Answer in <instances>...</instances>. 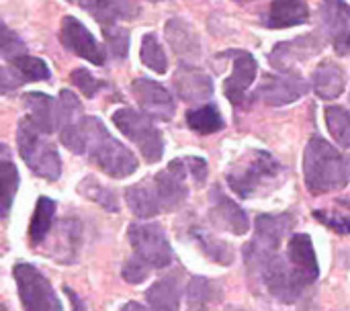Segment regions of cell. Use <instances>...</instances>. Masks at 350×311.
<instances>
[{
	"label": "cell",
	"instance_id": "obj_1",
	"mask_svg": "<svg viewBox=\"0 0 350 311\" xmlns=\"http://www.w3.org/2000/svg\"><path fill=\"white\" fill-rule=\"evenodd\" d=\"M304 180L312 195L340 191L350 182L349 162L332 144L314 135L304 154Z\"/></svg>",
	"mask_w": 350,
	"mask_h": 311
},
{
	"label": "cell",
	"instance_id": "obj_2",
	"mask_svg": "<svg viewBox=\"0 0 350 311\" xmlns=\"http://www.w3.org/2000/svg\"><path fill=\"white\" fill-rule=\"evenodd\" d=\"M80 127L86 144L84 154L100 172L111 178H125L137 170V158L109 133L98 117H82Z\"/></svg>",
	"mask_w": 350,
	"mask_h": 311
},
{
	"label": "cell",
	"instance_id": "obj_3",
	"mask_svg": "<svg viewBox=\"0 0 350 311\" xmlns=\"http://www.w3.org/2000/svg\"><path fill=\"white\" fill-rule=\"evenodd\" d=\"M279 176H283V166L279 160L269 152L256 150L228 170V185L238 197L254 199L273 191Z\"/></svg>",
	"mask_w": 350,
	"mask_h": 311
},
{
	"label": "cell",
	"instance_id": "obj_4",
	"mask_svg": "<svg viewBox=\"0 0 350 311\" xmlns=\"http://www.w3.org/2000/svg\"><path fill=\"white\" fill-rule=\"evenodd\" d=\"M256 232L254 238L244 246V262L248 277L254 281L260 269L281 250L283 240L291 232L293 215L291 213H279V215H258L256 217Z\"/></svg>",
	"mask_w": 350,
	"mask_h": 311
},
{
	"label": "cell",
	"instance_id": "obj_5",
	"mask_svg": "<svg viewBox=\"0 0 350 311\" xmlns=\"http://www.w3.org/2000/svg\"><path fill=\"white\" fill-rule=\"evenodd\" d=\"M16 146L25 164L45 180H57L62 174V160L57 150L45 139V133L39 131L29 117L18 121L16 127Z\"/></svg>",
	"mask_w": 350,
	"mask_h": 311
},
{
	"label": "cell",
	"instance_id": "obj_6",
	"mask_svg": "<svg viewBox=\"0 0 350 311\" xmlns=\"http://www.w3.org/2000/svg\"><path fill=\"white\" fill-rule=\"evenodd\" d=\"M113 123L127 139H131L139 148L148 164H156L162 160L164 139L160 129L152 123L150 115H144L135 109H119L113 113Z\"/></svg>",
	"mask_w": 350,
	"mask_h": 311
},
{
	"label": "cell",
	"instance_id": "obj_7",
	"mask_svg": "<svg viewBox=\"0 0 350 311\" xmlns=\"http://www.w3.org/2000/svg\"><path fill=\"white\" fill-rule=\"evenodd\" d=\"M23 311H62V303L49 279L33 265L21 262L12 269Z\"/></svg>",
	"mask_w": 350,
	"mask_h": 311
},
{
	"label": "cell",
	"instance_id": "obj_8",
	"mask_svg": "<svg viewBox=\"0 0 350 311\" xmlns=\"http://www.w3.org/2000/svg\"><path fill=\"white\" fill-rule=\"evenodd\" d=\"M127 238L135 252L133 256L142 258L152 269H166L172 262V248L160 224L154 221L131 224L127 230Z\"/></svg>",
	"mask_w": 350,
	"mask_h": 311
},
{
	"label": "cell",
	"instance_id": "obj_9",
	"mask_svg": "<svg viewBox=\"0 0 350 311\" xmlns=\"http://www.w3.org/2000/svg\"><path fill=\"white\" fill-rule=\"evenodd\" d=\"M187 174H189V168L183 158V160H172L164 170H160L152 178L162 213H172L187 203L189 199Z\"/></svg>",
	"mask_w": 350,
	"mask_h": 311
},
{
	"label": "cell",
	"instance_id": "obj_10",
	"mask_svg": "<svg viewBox=\"0 0 350 311\" xmlns=\"http://www.w3.org/2000/svg\"><path fill=\"white\" fill-rule=\"evenodd\" d=\"M310 84L299 74H269L256 90V100L269 107H285L306 96Z\"/></svg>",
	"mask_w": 350,
	"mask_h": 311
},
{
	"label": "cell",
	"instance_id": "obj_11",
	"mask_svg": "<svg viewBox=\"0 0 350 311\" xmlns=\"http://www.w3.org/2000/svg\"><path fill=\"white\" fill-rule=\"evenodd\" d=\"M209 201H211L209 219L215 228L230 232L234 236H246L248 234V230H250L248 213L236 201H232L217 185L211 189Z\"/></svg>",
	"mask_w": 350,
	"mask_h": 311
},
{
	"label": "cell",
	"instance_id": "obj_12",
	"mask_svg": "<svg viewBox=\"0 0 350 311\" xmlns=\"http://www.w3.org/2000/svg\"><path fill=\"white\" fill-rule=\"evenodd\" d=\"M59 39L64 43L66 49H70L72 53H76L78 57L94 64V66H103L105 64V51L98 45V41L94 39V35L74 16H66L62 21V31H59Z\"/></svg>",
	"mask_w": 350,
	"mask_h": 311
},
{
	"label": "cell",
	"instance_id": "obj_13",
	"mask_svg": "<svg viewBox=\"0 0 350 311\" xmlns=\"http://www.w3.org/2000/svg\"><path fill=\"white\" fill-rule=\"evenodd\" d=\"M131 94L144 109V113H148L150 117L160 121H170L174 117V98L162 84L148 78H139L131 84Z\"/></svg>",
	"mask_w": 350,
	"mask_h": 311
},
{
	"label": "cell",
	"instance_id": "obj_14",
	"mask_svg": "<svg viewBox=\"0 0 350 311\" xmlns=\"http://www.w3.org/2000/svg\"><path fill=\"white\" fill-rule=\"evenodd\" d=\"M320 49H322V41L318 35H301L297 39L277 43L275 49L271 51V64L283 74H295L293 68L306 62L308 57L320 53Z\"/></svg>",
	"mask_w": 350,
	"mask_h": 311
},
{
	"label": "cell",
	"instance_id": "obj_15",
	"mask_svg": "<svg viewBox=\"0 0 350 311\" xmlns=\"http://www.w3.org/2000/svg\"><path fill=\"white\" fill-rule=\"evenodd\" d=\"M49 78H51L49 66L41 57H31L25 53L8 59V64L2 66L0 70L2 92H8L25 82H43Z\"/></svg>",
	"mask_w": 350,
	"mask_h": 311
},
{
	"label": "cell",
	"instance_id": "obj_16",
	"mask_svg": "<svg viewBox=\"0 0 350 311\" xmlns=\"http://www.w3.org/2000/svg\"><path fill=\"white\" fill-rule=\"evenodd\" d=\"M232 59H234V70L232 76L226 80L224 90H226V98L234 105V107H242L246 92L250 88V84L254 82L256 74H258V64L256 59L246 53V51H232Z\"/></svg>",
	"mask_w": 350,
	"mask_h": 311
},
{
	"label": "cell",
	"instance_id": "obj_17",
	"mask_svg": "<svg viewBox=\"0 0 350 311\" xmlns=\"http://www.w3.org/2000/svg\"><path fill=\"white\" fill-rule=\"evenodd\" d=\"M23 105L29 111V119L33 121V125L43 131L45 135L53 133L59 125H64V117H62V105L57 100H53L47 94L41 92H29L23 96Z\"/></svg>",
	"mask_w": 350,
	"mask_h": 311
},
{
	"label": "cell",
	"instance_id": "obj_18",
	"mask_svg": "<svg viewBox=\"0 0 350 311\" xmlns=\"http://www.w3.org/2000/svg\"><path fill=\"white\" fill-rule=\"evenodd\" d=\"M172 82H174L176 94L185 103H201L213 96V80L205 72L191 68L187 64L178 68Z\"/></svg>",
	"mask_w": 350,
	"mask_h": 311
},
{
	"label": "cell",
	"instance_id": "obj_19",
	"mask_svg": "<svg viewBox=\"0 0 350 311\" xmlns=\"http://www.w3.org/2000/svg\"><path fill=\"white\" fill-rule=\"evenodd\" d=\"M94 21L103 27L115 25L117 21H129L139 14L135 0H76Z\"/></svg>",
	"mask_w": 350,
	"mask_h": 311
},
{
	"label": "cell",
	"instance_id": "obj_20",
	"mask_svg": "<svg viewBox=\"0 0 350 311\" xmlns=\"http://www.w3.org/2000/svg\"><path fill=\"white\" fill-rule=\"evenodd\" d=\"M287 258L310 283L318 281L320 265H318V256H316L312 238L308 234H293L289 238V242H287Z\"/></svg>",
	"mask_w": 350,
	"mask_h": 311
},
{
	"label": "cell",
	"instance_id": "obj_21",
	"mask_svg": "<svg viewBox=\"0 0 350 311\" xmlns=\"http://www.w3.org/2000/svg\"><path fill=\"white\" fill-rule=\"evenodd\" d=\"M310 18V8L304 0H273L269 12L265 14V25L269 29H287L293 25H304Z\"/></svg>",
	"mask_w": 350,
	"mask_h": 311
},
{
	"label": "cell",
	"instance_id": "obj_22",
	"mask_svg": "<svg viewBox=\"0 0 350 311\" xmlns=\"http://www.w3.org/2000/svg\"><path fill=\"white\" fill-rule=\"evenodd\" d=\"M314 90L320 98L324 100H334L345 92L347 86V76L342 72V68L336 62L324 59L320 62V66L314 72Z\"/></svg>",
	"mask_w": 350,
	"mask_h": 311
},
{
	"label": "cell",
	"instance_id": "obj_23",
	"mask_svg": "<svg viewBox=\"0 0 350 311\" xmlns=\"http://www.w3.org/2000/svg\"><path fill=\"white\" fill-rule=\"evenodd\" d=\"M125 201H127L131 213L139 219H152L162 213L152 178H146V180L129 187L125 191Z\"/></svg>",
	"mask_w": 350,
	"mask_h": 311
},
{
	"label": "cell",
	"instance_id": "obj_24",
	"mask_svg": "<svg viewBox=\"0 0 350 311\" xmlns=\"http://www.w3.org/2000/svg\"><path fill=\"white\" fill-rule=\"evenodd\" d=\"M166 39L172 51L183 59H195L201 51L197 33L189 27V23L180 18H170L166 23Z\"/></svg>",
	"mask_w": 350,
	"mask_h": 311
},
{
	"label": "cell",
	"instance_id": "obj_25",
	"mask_svg": "<svg viewBox=\"0 0 350 311\" xmlns=\"http://www.w3.org/2000/svg\"><path fill=\"white\" fill-rule=\"evenodd\" d=\"M146 301L152 311H178L180 306V287L174 275H168L156 281L146 291Z\"/></svg>",
	"mask_w": 350,
	"mask_h": 311
},
{
	"label": "cell",
	"instance_id": "obj_26",
	"mask_svg": "<svg viewBox=\"0 0 350 311\" xmlns=\"http://www.w3.org/2000/svg\"><path fill=\"white\" fill-rule=\"evenodd\" d=\"M189 236L197 242V246L201 248V252H203L209 260H213V262H217V265H224V267H228V265L234 262V248H232L230 244L221 242V240L211 238L203 228L193 226V228L189 230Z\"/></svg>",
	"mask_w": 350,
	"mask_h": 311
},
{
	"label": "cell",
	"instance_id": "obj_27",
	"mask_svg": "<svg viewBox=\"0 0 350 311\" xmlns=\"http://www.w3.org/2000/svg\"><path fill=\"white\" fill-rule=\"evenodd\" d=\"M53 215H55V201L49 197H39L33 217H31V224H29V240L33 246H39L45 240V236L51 230Z\"/></svg>",
	"mask_w": 350,
	"mask_h": 311
},
{
	"label": "cell",
	"instance_id": "obj_28",
	"mask_svg": "<svg viewBox=\"0 0 350 311\" xmlns=\"http://www.w3.org/2000/svg\"><path fill=\"white\" fill-rule=\"evenodd\" d=\"M187 125L201 135H209V133H217L219 129H224V117L217 105L209 103V105L187 111Z\"/></svg>",
	"mask_w": 350,
	"mask_h": 311
},
{
	"label": "cell",
	"instance_id": "obj_29",
	"mask_svg": "<svg viewBox=\"0 0 350 311\" xmlns=\"http://www.w3.org/2000/svg\"><path fill=\"white\" fill-rule=\"evenodd\" d=\"M322 23L332 41L338 39L350 27V6L342 0H326L322 6Z\"/></svg>",
	"mask_w": 350,
	"mask_h": 311
},
{
	"label": "cell",
	"instance_id": "obj_30",
	"mask_svg": "<svg viewBox=\"0 0 350 311\" xmlns=\"http://www.w3.org/2000/svg\"><path fill=\"white\" fill-rule=\"evenodd\" d=\"M326 127L336 144L345 150H350V113L345 107L332 105L326 107Z\"/></svg>",
	"mask_w": 350,
	"mask_h": 311
},
{
	"label": "cell",
	"instance_id": "obj_31",
	"mask_svg": "<svg viewBox=\"0 0 350 311\" xmlns=\"http://www.w3.org/2000/svg\"><path fill=\"white\" fill-rule=\"evenodd\" d=\"M78 193L84 195L86 199H90L92 203H98L105 211L109 213H117L119 211V201H117V195L109 189V187H103L100 182H96L92 176L84 178L80 185H78Z\"/></svg>",
	"mask_w": 350,
	"mask_h": 311
},
{
	"label": "cell",
	"instance_id": "obj_32",
	"mask_svg": "<svg viewBox=\"0 0 350 311\" xmlns=\"http://www.w3.org/2000/svg\"><path fill=\"white\" fill-rule=\"evenodd\" d=\"M139 57H142V64L148 66L150 70H154L156 74H164L168 70L166 53H164V49H162V45L154 33L144 35L142 47H139Z\"/></svg>",
	"mask_w": 350,
	"mask_h": 311
},
{
	"label": "cell",
	"instance_id": "obj_33",
	"mask_svg": "<svg viewBox=\"0 0 350 311\" xmlns=\"http://www.w3.org/2000/svg\"><path fill=\"white\" fill-rule=\"evenodd\" d=\"M80 244V226L76 219H64L57 234V252L64 254L62 262H74Z\"/></svg>",
	"mask_w": 350,
	"mask_h": 311
},
{
	"label": "cell",
	"instance_id": "obj_34",
	"mask_svg": "<svg viewBox=\"0 0 350 311\" xmlns=\"http://www.w3.org/2000/svg\"><path fill=\"white\" fill-rule=\"evenodd\" d=\"M213 283L205 277H193L187 287V303L189 311H207L209 303L213 301Z\"/></svg>",
	"mask_w": 350,
	"mask_h": 311
},
{
	"label": "cell",
	"instance_id": "obj_35",
	"mask_svg": "<svg viewBox=\"0 0 350 311\" xmlns=\"http://www.w3.org/2000/svg\"><path fill=\"white\" fill-rule=\"evenodd\" d=\"M0 193H2V217L8 215L10 207H12V199L16 195L18 189V170L12 162L2 160L0 164Z\"/></svg>",
	"mask_w": 350,
	"mask_h": 311
},
{
	"label": "cell",
	"instance_id": "obj_36",
	"mask_svg": "<svg viewBox=\"0 0 350 311\" xmlns=\"http://www.w3.org/2000/svg\"><path fill=\"white\" fill-rule=\"evenodd\" d=\"M103 35L109 45V51L115 57L123 59L129 49V31L123 27H117V25H109V27H103Z\"/></svg>",
	"mask_w": 350,
	"mask_h": 311
},
{
	"label": "cell",
	"instance_id": "obj_37",
	"mask_svg": "<svg viewBox=\"0 0 350 311\" xmlns=\"http://www.w3.org/2000/svg\"><path fill=\"white\" fill-rule=\"evenodd\" d=\"M59 139H62V144H64L70 152H74V154H80V156H82V154L86 152V144H84V133H82L80 121L62 125Z\"/></svg>",
	"mask_w": 350,
	"mask_h": 311
},
{
	"label": "cell",
	"instance_id": "obj_38",
	"mask_svg": "<svg viewBox=\"0 0 350 311\" xmlns=\"http://www.w3.org/2000/svg\"><path fill=\"white\" fill-rule=\"evenodd\" d=\"M70 80H72V84H74L84 96H88V98L96 96V92L105 86V84H103L100 80H96L88 70H82V68L74 70L72 76H70Z\"/></svg>",
	"mask_w": 350,
	"mask_h": 311
},
{
	"label": "cell",
	"instance_id": "obj_39",
	"mask_svg": "<svg viewBox=\"0 0 350 311\" xmlns=\"http://www.w3.org/2000/svg\"><path fill=\"white\" fill-rule=\"evenodd\" d=\"M150 273H152V267L148 262H144L142 258H137V256L129 258L123 265V271H121L123 279L127 283H131V285H142L150 277Z\"/></svg>",
	"mask_w": 350,
	"mask_h": 311
},
{
	"label": "cell",
	"instance_id": "obj_40",
	"mask_svg": "<svg viewBox=\"0 0 350 311\" xmlns=\"http://www.w3.org/2000/svg\"><path fill=\"white\" fill-rule=\"evenodd\" d=\"M59 105H62V117H64V125L66 123H76L80 121V103L78 98L72 94V90H62L59 92Z\"/></svg>",
	"mask_w": 350,
	"mask_h": 311
},
{
	"label": "cell",
	"instance_id": "obj_41",
	"mask_svg": "<svg viewBox=\"0 0 350 311\" xmlns=\"http://www.w3.org/2000/svg\"><path fill=\"white\" fill-rule=\"evenodd\" d=\"M25 53V43L4 25L2 27V57L8 62L16 55H23Z\"/></svg>",
	"mask_w": 350,
	"mask_h": 311
},
{
	"label": "cell",
	"instance_id": "obj_42",
	"mask_svg": "<svg viewBox=\"0 0 350 311\" xmlns=\"http://www.w3.org/2000/svg\"><path fill=\"white\" fill-rule=\"evenodd\" d=\"M185 164L189 168V174L193 176V180L197 185H203L207 180V162L203 158H197V156H187L185 158Z\"/></svg>",
	"mask_w": 350,
	"mask_h": 311
},
{
	"label": "cell",
	"instance_id": "obj_43",
	"mask_svg": "<svg viewBox=\"0 0 350 311\" xmlns=\"http://www.w3.org/2000/svg\"><path fill=\"white\" fill-rule=\"evenodd\" d=\"M332 43H334L336 53H340V55H350V27L338 37V39H334Z\"/></svg>",
	"mask_w": 350,
	"mask_h": 311
},
{
	"label": "cell",
	"instance_id": "obj_44",
	"mask_svg": "<svg viewBox=\"0 0 350 311\" xmlns=\"http://www.w3.org/2000/svg\"><path fill=\"white\" fill-rule=\"evenodd\" d=\"M64 293L70 297V301H72V308H74V311H86L84 310V306H82V301L78 299V295L70 289V287H64Z\"/></svg>",
	"mask_w": 350,
	"mask_h": 311
},
{
	"label": "cell",
	"instance_id": "obj_45",
	"mask_svg": "<svg viewBox=\"0 0 350 311\" xmlns=\"http://www.w3.org/2000/svg\"><path fill=\"white\" fill-rule=\"evenodd\" d=\"M121 311H152V310L144 308V306H142V303H137V301H129V303H125V306L121 308Z\"/></svg>",
	"mask_w": 350,
	"mask_h": 311
},
{
	"label": "cell",
	"instance_id": "obj_46",
	"mask_svg": "<svg viewBox=\"0 0 350 311\" xmlns=\"http://www.w3.org/2000/svg\"><path fill=\"white\" fill-rule=\"evenodd\" d=\"M236 2H250V0H236Z\"/></svg>",
	"mask_w": 350,
	"mask_h": 311
},
{
	"label": "cell",
	"instance_id": "obj_47",
	"mask_svg": "<svg viewBox=\"0 0 350 311\" xmlns=\"http://www.w3.org/2000/svg\"><path fill=\"white\" fill-rule=\"evenodd\" d=\"M152 2H160V0H152Z\"/></svg>",
	"mask_w": 350,
	"mask_h": 311
}]
</instances>
